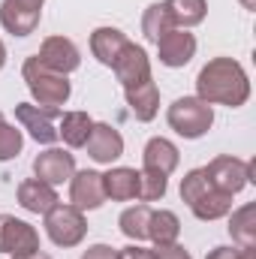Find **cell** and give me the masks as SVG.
Instances as JSON below:
<instances>
[{
    "instance_id": "f546056e",
    "label": "cell",
    "mask_w": 256,
    "mask_h": 259,
    "mask_svg": "<svg viewBox=\"0 0 256 259\" xmlns=\"http://www.w3.org/2000/svg\"><path fill=\"white\" fill-rule=\"evenodd\" d=\"M154 259H193L178 241L175 244H163V247H154Z\"/></svg>"
},
{
    "instance_id": "8992f818",
    "label": "cell",
    "mask_w": 256,
    "mask_h": 259,
    "mask_svg": "<svg viewBox=\"0 0 256 259\" xmlns=\"http://www.w3.org/2000/svg\"><path fill=\"white\" fill-rule=\"evenodd\" d=\"M46 0H3L0 3V24L12 36H30L39 27Z\"/></svg>"
},
{
    "instance_id": "8d00e7d4",
    "label": "cell",
    "mask_w": 256,
    "mask_h": 259,
    "mask_svg": "<svg viewBox=\"0 0 256 259\" xmlns=\"http://www.w3.org/2000/svg\"><path fill=\"white\" fill-rule=\"evenodd\" d=\"M238 3H241L244 9H256V0H238Z\"/></svg>"
},
{
    "instance_id": "e0dca14e",
    "label": "cell",
    "mask_w": 256,
    "mask_h": 259,
    "mask_svg": "<svg viewBox=\"0 0 256 259\" xmlns=\"http://www.w3.org/2000/svg\"><path fill=\"white\" fill-rule=\"evenodd\" d=\"M58 202H61V199H58V190H55L52 184L39 181V178H27V181L18 184V205H21L24 211H30V214H46V211H52Z\"/></svg>"
},
{
    "instance_id": "836d02e7",
    "label": "cell",
    "mask_w": 256,
    "mask_h": 259,
    "mask_svg": "<svg viewBox=\"0 0 256 259\" xmlns=\"http://www.w3.org/2000/svg\"><path fill=\"white\" fill-rule=\"evenodd\" d=\"M238 259H256V244L253 247H238Z\"/></svg>"
},
{
    "instance_id": "603a6c76",
    "label": "cell",
    "mask_w": 256,
    "mask_h": 259,
    "mask_svg": "<svg viewBox=\"0 0 256 259\" xmlns=\"http://www.w3.org/2000/svg\"><path fill=\"white\" fill-rule=\"evenodd\" d=\"M229 235L238 247H253L256 244V205H244L238 211H232L229 217Z\"/></svg>"
},
{
    "instance_id": "cb8c5ba5",
    "label": "cell",
    "mask_w": 256,
    "mask_h": 259,
    "mask_svg": "<svg viewBox=\"0 0 256 259\" xmlns=\"http://www.w3.org/2000/svg\"><path fill=\"white\" fill-rule=\"evenodd\" d=\"M169 15H172V24L187 30L205 21V12H208V3L205 0H163Z\"/></svg>"
},
{
    "instance_id": "2e32d148",
    "label": "cell",
    "mask_w": 256,
    "mask_h": 259,
    "mask_svg": "<svg viewBox=\"0 0 256 259\" xmlns=\"http://www.w3.org/2000/svg\"><path fill=\"white\" fill-rule=\"evenodd\" d=\"M124 97H127V106L136 115V121L148 124V121L157 118V112H160V91H157L154 78H148L142 84H133V88H124Z\"/></svg>"
},
{
    "instance_id": "9a60e30c",
    "label": "cell",
    "mask_w": 256,
    "mask_h": 259,
    "mask_svg": "<svg viewBox=\"0 0 256 259\" xmlns=\"http://www.w3.org/2000/svg\"><path fill=\"white\" fill-rule=\"evenodd\" d=\"M178 160H181V154H178L175 142H169V139H163V136L148 139V145H145V151H142V169L160 172V175H166V178L178 169Z\"/></svg>"
},
{
    "instance_id": "30bf717a",
    "label": "cell",
    "mask_w": 256,
    "mask_h": 259,
    "mask_svg": "<svg viewBox=\"0 0 256 259\" xmlns=\"http://www.w3.org/2000/svg\"><path fill=\"white\" fill-rule=\"evenodd\" d=\"M33 175L39 181L58 187V184H64V181H69L75 175V157L69 151H64V148H46L33 160Z\"/></svg>"
},
{
    "instance_id": "d6986e66",
    "label": "cell",
    "mask_w": 256,
    "mask_h": 259,
    "mask_svg": "<svg viewBox=\"0 0 256 259\" xmlns=\"http://www.w3.org/2000/svg\"><path fill=\"white\" fill-rule=\"evenodd\" d=\"M103 187H106V199L130 202L139 196V172L130 166H115L103 175Z\"/></svg>"
},
{
    "instance_id": "7a4b0ae2",
    "label": "cell",
    "mask_w": 256,
    "mask_h": 259,
    "mask_svg": "<svg viewBox=\"0 0 256 259\" xmlns=\"http://www.w3.org/2000/svg\"><path fill=\"white\" fill-rule=\"evenodd\" d=\"M21 75H24V84H27L30 97H33V106H39V109L61 112V106H64L66 100H69V94H72L69 78L61 75V72H55V69H49V66H42L36 55L24 61Z\"/></svg>"
},
{
    "instance_id": "d6a6232c",
    "label": "cell",
    "mask_w": 256,
    "mask_h": 259,
    "mask_svg": "<svg viewBox=\"0 0 256 259\" xmlns=\"http://www.w3.org/2000/svg\"><path fill=\"white\" fill-rule=\"evenodd\" d=\"M205 259H238V250H232V247H214Z\"/></svg>"
},
{
    "instance_id": "7c38bea8",
    "label": "cell",
    "mask_w": 256,
    "mask_h": 259,
    "mask_svg": "<svg viewBox=\"0 0 256 259\" xmlns=\"http://www.w3.org/2000/svg\"><path fill=\"white\" fill-rule=\"evenodd\" d=\"M157 55H160V64L169 66V69H181L193 61L196 55V36L190 30H181V27H172L169 33H163L157 39Z\"/></svg>"
},
{
    "instance_id": "52a82bcc",
    "label": "cell",
    "mask_w": 256,
    "mask_h": 259,
    "mask_svg": "<svg viewBox=\"0 0 256 259\" xmlns=\"http://www.w3.org/2000/svg\"><path fill=\"white\" fill-rule=\"evenodd\" d=\"M205 175L211 181L214 190L220 193H241L250 181H247V160H238V157H214L208 166H205Z\"/></svg>"
},
{
    "instance_id": "d590c367",
    "label": "cell",
    "mask_w": 256,
    "mask_h": 259,
    "mask_svg": "<svg viewBox=\"0 0 256 259\" xmlns=\"http://www.w3.org/2000/svg\"><path fill=\"white\" fill-rule=\"evenodd\" d=\"M3 64H6V46H3V39H0V69H3Z\"/></svg>"
},
{
    "instance_id": "f1b7e54d",
    "label": "cell",
    "mask_w": 256,
    "mask_h": 259,
    "mask_svg": "<svg viewBox=\"0 0 256 259\" xmlns=\"http://www.w3.org/2000/svg\"><path fill=\"white\" fill-rule=\"evenodd\" d=\"M208 187H211V181H208L205 169H190V172L181 178V199L190 205L193 199H199V196L205 193Z\"/></svg>"
},
{
    "instance_id": "7402d4cb",
    "label": "cell",
    "mask_w": 256,
    "mask_h": 259,
    "mask_svg": "<svg viewBox=\"0 0 256 259\" xmlns=\"http://www.w3.org/2000/svg\"><path fill=\"white\" fill-rule=\"evenodd\" d=\"M94 118L88 112H64L61 115V127H58V136L64 139L69 148H84L91 130H94Z\"/></svg>"
},
{
    "instance_id": "6da1fadb",
    "label": "cell",
    "mask_w": 256,
    "mask_h": 259,
    "mask_svg": "<svg viewBox=\"0 0 256 259\" xmlns=\"http://www.w3.org/2000/svg\"><path fill=\"white\" fill-rule=\"evenodd\" d=\"M196 97L208 106L238 109L250 100V78L244 66L232 58H214L196 75Z\"/></svg>"
},
{
    "instance_id": "83f0119b",
    "label": "cell",
    "mask_w": 256,
    "mask_h": 259,
    "mask_svg": "<svg viewBox=\"0 0 256 259\" xmlns=\"http://www.w3.org/2000/svg\"><path fill=\"white\" fill-rule=\"evenodd\" d=\"M21 148H24V136H21V130H15L12 124L3 121V124H0V163L18 157Z\"/></svg>"
},
{
    "instance_id": "ac0fdd59",
    "label": "cell",
    "mask_w": 256,
    "mask_h": 259,
    "mask_svg": "<svg viewBox=\"0 0 256 259\" xmlns=\"http://www.w3.org/2000/svg\"><path fill=\"white\" fill-rule=\"evenodd\" d=\"M127 42L130 39H127L124 30H118V27H97L91 33V55L103 66H112L118 61V55L124 52Z\"/></svg>"
},
{
    "instance_id": "4316f807",
    "label": "cell",
    "mask_w": 256,
    "mask_h": 259,
    "mask_svg": "<svg viewBox=\"0 0 256 259\" xmlns=\"http://www.w3.org/2000/svg\"><path fill=\"white\" fill-rule=\"evenodd\" d=\"M169 190V178L166 175H160V172H151V169H142L139 172V196L136 199H142V202H157V199H163Z\"/></svg>"
},
{
    "instance_id": "8fae6325",
    "label": "cell",
    "mask_w": 256,
    "mask_h": 259,
    "mask_svg": "<svg viewBox=\"0 0 256 259\" xmlns=\"http://www.w3.org/2000/svg\"><path fill=\"white\" fill-rule=\"evenodd\" d=\"M61 112H49V109H39L33 103H18L15 106V118L18 124L30 133L33 142L39 145H55L58 142V127H55V118Z\"/></svg>"
},
{
    "instance_id": "5b68a950",
    "label": "cell",
    "mask_w": 256,
    "mask_h": 259,
    "mask_svg": "<svg viewBox=\"0 0 256 259\" xmlns=\"http://www.w3.org/2000/svg\"><path fill=\"white\" fill-rule=\"evenodd\" d=\"M36 250H39V232L27 220H18L15 214H0V253L21 259Z\"/></svg>"
},
{
    "instance_id": "d4e9b609",
    "label": "cell",
    "mask_w": 256,
    "mask_h": 259,
    "mask_svg": "<svg viewBox=\"0 0 256 259\" xmlns=\"http://www.w3.org/2000/svg\"><path fill=\"white\" fill-rule=\"evenodd\" d=\"M151 205H133V208H127L121 217H118V226H121V232L127 235L130 241H145L148 238V223H151Z\"/></svg>"
},
{
    "instance_id": "74e56055",
    "label": "cell",
    "mask_w": 256,
    "mask_h": 259,
    "mask_svg": "<svg viewBox=\"0 0 256 259\" xmlns=\"http://www.w3.org/2000/svg\"><path fill=\"white\" fill-rule=\"evenodd\" d=\"M0 124H3V112H0Z\"/></svg>"
},
{
    "instance_id": "3957f363",
    "label": "cell",
    "mask_w": 256,
    "mask_h": 259,
    "mask_svg": "<svg viewBox=\"0 0 256 259\" xmlns=\"http://www.w3.org/2000/svg\"><path fill=\"white\" fill-rule=\"evenodd\" d=\"M166 121L181 139H202L214 124V106H208L199 97H178L169 106Z\"/></svg>"
},
{
    "instance_id": "9c48e42d",
    "label": "cell",
    "mask_w": 256,
    "mask_h": 259,
    "mask_svg": "<svg viewBox=\"0 0 256 259\" xmlns=\"http://www.w3.org/2000/svg\"><path fill=\"white\" fill-rule=\"evenodd\" d=\"M36 58H39L42 66H49V69H55L61 75H69V72H75L81 66V52L69 36H49L39 46Z\"/></svg>"
},
{
    "instance_id": "ffe728a7",
    "label": "cell",
    "mask_w": 256,
    "mask_h": 259,
    "mask_svg": "<svg viewBox=\"0 0 256 259\" xmlns=\"http://www.w3.org/2000/svg\"><path fill=\"white\" fill-rule=\"evenodd\" d=\"M190 211H193L196 220H205V223L220 220V217H226V214L232 211V196L220 193V190H214V187H208L199 199L190 202Z\"/></svg>"
},
{
    "instance_id": "1f68e13d",
    "label": "cell",
    "mask_w": 256,
    "mask_h": 259,
    "mask_svg": "<svg viewBox=\"0 0 256 259\" xmlns=\"http://www.w3.org/2000/svg\"><path fill=\"white\" fill-rule=\"evenodd\" d=\"M118 259H154V250H148L142 244H130V247L118 250Z\"/></svg>"
},
{
    "instance_id": "44dd1931",
    "label": "cell",
    "mask_w": 256,
    "mask_h": 259,
    "mask_svg": "<svg viewBox=\"0 0 256 259\" xmlns=\"http://www.w3.org/2000/svg\"><path fill=\"white\" fill-rule=\"evenodd\" d=\"M181 235V220L175 211L169 208H160V211H151V223H148V238L154 241V247H163V244H175Z\"/></svg>"
},
{
    "instance_id": "e575fe53",
    "label": "cell",
    "mask_w": 256,
    "mask_h": 259,
    "mask_svg": "<svg viewBox=\"0 0 256 259\" xmlns=\"http://www.w3.org/2000/svg\"><path fill=\"white\" fill-rule=\"evenodd\" d=\"M21 259H52L49 253H42V250H36V253H30V256H21Z\"/></svg>"
},
{
    "instance_id": "277c9868",
    "label": "cell",
    "mask_w": 256,
    "mask_h": 259,
    "mask_svg": "<svg viewBox=\"0 0 256 259\" xmlns=\"http://www.w3.org/2000/svg\"><path fill=\"white\" fill-rule=\"evenodd\" d=\"M46 217V235L58 244V247H78L88 235V220H84V211L72 208L58 202L52 211L42 214Z\"/></svg>"
},
{
    "instance_id": "4dcf8cb0",
    "label": "cell",
    "mask_w": 256,
    "mask_h": 259,
    "mask_svg": "<svg viewBox=\"0 0 256 259\" xmlns=\"http://www.w3.org/2000/svg\"><path fill=\"white\" fill-rule=\"evenodd\" d=\"M81 259H118V250L115 247H109V244H91Z\"/></svg>"
},
{
    "instance_id": "ba28073f",
    "label": "cell",
    "mask_w": 256,
    "mask_h": 259,
    "mask_svg": "<svg viewBox=\"0 0 256 259\" xmlns=\"http://www.w3.org/2000/svg\"><path fill=\"white\" fill-rule=\"evenodd\" d=\"M106 202V187H103V172L81 169L69 178V205L78 211H97Z\"/></svg>"
},
{
    "instance_id": "4fadbf2b",
    "label": "cell",
    "mask_w": 256,
    "mask_h": 259,
    "mask_svg": "<svg viewBox=\"0 0 256 259\" xmlns=\"http://www.w3.org/2000/svg\"><path fill=\"white\" fill-rule=\"evenodd\" d=\"M121 88H133V84H142L151 78V61H148V52L136 42H127L124 52L118 55V61L112 64Z\"/></svg>"
},
{
    "instance_id": "484cf974",
    "label": "cell",
    "mask_w": 256,
    "mask_h": 259,
    "mask_svg": "<svg viewBox=\"0 0 256 259\" xmlns=\"http://www.w3.org/2000/svg\"><path fill=\"white\" fill-rule=\"evenodd\" d=\"M172 27H175V24H172V15H169L166 3H151V6L145 9V15H142V33H145L148 42L157 46V39H160L163 33H169Z\"/></svg>"
},
{
    "instance_id": "5bb4252c",
    "label": "cell",
    "mask_w": 256,
    "mask_h": 259,
    "mask_svg": "<svg viewBox=\"0 0 256 259\" xmlns=\"http://www.w3.org/2000/svg\"><path fill=\"white\" fill-rule=\"evenodd\" d=\"M84 148H88V157H91L94 163L112 166V163L124 154V136L112 127V124H94L88 142H84Z\"/></svg>"
}]
</instances>
